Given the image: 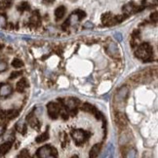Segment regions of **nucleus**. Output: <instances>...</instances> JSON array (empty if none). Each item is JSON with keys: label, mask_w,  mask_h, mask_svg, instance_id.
Wrapping results in <instances>:
<instances>
[{"label": "nucleus", "mask_w": 158, "mask_h": 158, "mask_svg": "<svg viewBox=\"0 0 158 158\" xmlns=\"http://www.w3.org/2000/svg\"><path fill=\"white\" fill-rule=\"evenodd\" d=\"M5 132V126L4 125H0V136Z\"/></svg>", "instance_id": "nucleus-30"}, {"label": "nucleus", "mask_w": 158, "mask_h": 158, "mask_svg": "<svg viewBox=\"0 0 158 158\" xmlns=\"http://www.w3.org/2000/svg\"><path fill=\"white\" fill-rule=\"evenodd\" d=\"M12 146V143L11 141H7V143L3 144L1 146H0V156L1 155H5L6 153L8 152Z\"/></svg>", "instance_id": "nucleus-17"}, {"label": "nucleus", "mask_w": 158, "mask_h": 158, "mask_svg": "<svg viewBox=\"0 0 158 158\" xmlns=\"http://www.w3.org/2000/svg\"><path fill=\"white\" fill-rule=\"evenodd\" d=\"M44 2H46V3H53L55 1V0H43Z\"/></svg>", "instance_id": "nucleus-32"}, {"label": "nucleus", "mask_w": 158, "mask_h": 158, "mask_svg": "<svg viewBox=\"0 0 158 158\" xmlns=\"http://www.w3.org/2000/svg\"><path fill=\"white\" fill-rule=\"evenodd\" d=\"M120 36H121V34L120 33H116V34H115V37H116V39H118V40H121V39H122V37H120Z\"/></svg>", "instance_id": "nucleus-31"}, {"label": "nucleus", "mask_w": 158, "mask_h": 158, "mask_svg": "<svg viewBox=\"0 0 158 158\" xmlns=\"http://www.w3.org/2000/svg\"><path fill=\"white\" fill-rule=\"evenodd\" d=\"M47 109H48V113H49V116L53 119H57L59 117V115H60V105L56 103H50L48 104L47 105Z\"/></svg>", "instance_id": "nucleus-7"}, {"label": "nucleus", "mask_w": 158, "mask_h": 158, "mask_svg": "<svg viewBox=\"0 0 158 158\" xmlns=\"http://www.w3.org/2000/svg\"><path fill=\"white\" fill-rule=\"evenodd\" d=\"M28 86V80L25 78H22L18 83H17V91L19 92H24L25 89Z\"/></svg>", "instance_id": "nucleus-16"}, {"label": "nucleus", "mask_w": 158, "mask_h": 158, "mask_svg": "<svg viewBox=\"0 0 158 158\" xmlns=\"http://www.w3.org/2000/svg\"><path fill=\"white\" fill-rule=\"evenodd\" d=\"M101 144H95V146H93V147L90 150V157L92 158H95V157H98L99 154H100L101 152Z\"/></svg>", "instance_id": "nucleus-14"}, {"label": "nucleus", "mask_w": 158, "mask_h": 158, "mask_svg": "<svg viewBox=\"0 0 158 158\" xmlns=\"http://www.w3.org/2000/svg\"><path fill=\"white\" fill-rule=\"evenodd\" d=\"M29 22H30V25L32 26H38L40 24V17H39L38 12H34V14L31 16L30 20H29Z\"/></svg>", "instance_id": "nucleus-15"}, {"label": "nucleus", "mask_w": 158, "mask_h": 158, "mask_svg": "<svg viewBox=\"0 0 158 158\" xmlns=\"http://www.w3.org/2000/svg\"><path fill=\"white\" fill-rule=\"evenodd\" d=\"M82 110L94 114L98 119H101V118H103V114H101V111H99L97 108L94 107V105H92L90 104H87V103L84 104L83 105H82Z\"/></svg>", "instance_id": "nucleus-8"}, {"label": "nucleus", "mask_w": 158, "mask_h": 158, "mask_svg": "<svg viewBox=\"0 0 158 158\" xmlns=\"http://www.w3.org/2000/svg\"><path fill=\"white\" fill-rule=\"evenodd\" d=\"M36 156L40 158H47V157H57L58 156V151L55 147L51 146H44L40 147L37 152H36Z\"/></svg>", "instance_id": "nucleus-3"}, {"label": "nucleus", "mask_w": 158, "mask_h": 158, "mask_svg": "<svg viewBox=\"0 0 158 158\" xmlns=\"http://www.w3.org/2000/svg\"><path fill=\"white\" fill-rule=\"evenodd\" d=\"M123 155L125 157H135L137 155V150L131 146H123Z\"/></svg>", "instance_id": "nucleus-12"}, {"label": "nucleus", "mask_w": 158, "mask_h": 158, "mask_svg": "<svg viewBox=\"0 0 158 158\" xmlns=\"http://www.w3.org/2000/svg\"><path fill=\"white\" fill-rule=\"evenodd\" d=\"M157 4V0H144L143 5L146 7H149V6H155Z\"/></svg>", "instance_id": "nucleus-24"}, {"label": "nucleus", "mask_w": 158, "mask_h": 158, "mask_svg": "<svg viewBox=\"0 0 158 158\" xmlns=\"http://www.w3.org/2000/svg\"><path fill=\"white\" fill-rule=\"evenodd\" d=\"M1 49H2V45L0 44V50H1Z\"/></svg>", "instance_id": "nucleus-33"}, {"label": "nucleus", "mask_w": 158, "mask_h": 158, "mask_svg": "<svg viewBox=\"0 0 158 158\" xmlns=\"http://www.w3.org/2000/svg\"><path fill=\"white\" fill-rule=\"evenodd\" d=\"M107 54L112 58H119L120 57L119 49H118L117 45L114 43H109L107 46Z\"/></svg>", "instance_id": "nucleus-10"}, {"label": "nucleus", "mask_w": 158, "mask_h": 158, "mask_svg": "<svg viewBox=\"0 0 158 158\" xmlns=\"http://www.w3.org/2000/svg\"><path fill=\"white\" fill-rule=\"evenodd\" d=\"M49 139V133H48V131H46L44 134H42L40 135L39 137L36 138V143H43V141H47Z\"/></svg>", "instance_id": "nucleus-20"}, {"label": "nucleus", "mask_w": 158, "mask_h": 158, "mask_svg": "<svg viewBox=\"0 0 158 158\" xmlns=\"http://www.w3.org/2000/svg\"><path fill=\"white\" fill-rule=\"evenodd\" d=\"M28 119L29 125H30L33 129L39 130V128H40V122H39L36 117H33V113H30V115L28 116Z\"/></svg>", "instance_id": "nucleus-13"}, {"label": "nucleus", "mask_w": 158, "mask_h": 158, "mask_svg": "<svg viewBox=\"0 0 158 158\" xmlns=\"http://www.w3.org/2000/svg\"><path fill=\"white\" fill-rule=\"evenodd\" d=\"M65 12H67V9H65V6H60V7H58L55 11L56 18H57L58 20L62 19L65 15Z\"/></svg>", "instance_id": "nucleus-18"}, {"label": "nucleus", "mask_w": 158, "mask_h": 158, "mask_svg": "<svg viewBox=\"0 0 158 158\" xmlns=\"http://www.w3.org/2000/svg\"><path fill=\"white\" fill-rule=\"evenodd\" d=\"M17 129L19 132H21L22 134H25L26 132V126L24 124V123H19L17 125Z\"/></svg>", "instance_id": "nucleus-25"}, {"label": "nucleus", "mask_w": 158, "mask_h": 158, "mask_svg": "<svg viewBox=\"0 0 158 158\" xmlns=\"http://www.w3.org/2000/svg\"><path fill=\"white\" fill-rule=\"evenodd\" d=\"M7 25V19H6V16L0 14V28H4Z\"/></svg>", "instance_id": "nucleus-23"}, {"label": "nucleus", "mask_w": 158, "mask_h": 158, "mask_svg": "<svg viewBox=\"0 0 158 158\" xmlns=\"http://www.w3.org/2000/svg\"><path fill=\"white\" fill-rule=\"evenodd\" d=\"M115 121H116V124L120 128H124L127 126V119L123 113H120V112L116 113V115H115Z\"/></svg>", "instance_id": "nucleus-11"}, {"label": "nucleus", "mask_w": 158, "mask_h": 158, "mask_svg": "<svg viewBox=\"0 0 158 158\" xmlns=\"http://www.w3.org/2000/svg\"><path fill=\"white\" fill-rule=\"evenodd\" d=\"M18 110L16 109H11L8 111H5V117H7L8 119H14L15 117L18 116Z\"/></svg>", "instance_id": "nucleus-19"}, {"label": "nucleus", "mask_w": 158, "mask_h": 158, "mask_svg": "<svg viewBox=\"0 0 158 158\" xmlns=\"http://www.w3.org/2000/svg\"><path fill=\"white\" fill-rule=\"evenodd\" d=\"M152 47L149 43H143L140 44L139 47L136 50V56L141 60L147 61L152 57Z\"/></svg>", "instance_id": "nucleus-1"}, {"label": "nucleus", "mask_w": 158, "mask_h": 158, "mask_svg": "<svg viewBox=\"0 0 158 158\" xmlns=\"http://www.w3.org/2000/svg\"><path fill=\"white\" fill-rule=\"evenodd\" d=\"M150 18L152 21L154 20V22H157V12H154V14H151Z\"/></svg>", "instance_id": "nucleus-29"}, {"label": "nucleus", "mask_w": 158, "mask_h": 158, "mask_svg": "<svg viewBox=\"0 0 158 158\" xmlns=\"http://www.w3.org/2000/svg\"><path fill=\"white\" fill-rule=\"evenodd\" d=\"M18 157H25V158H28L29 157V152H28V149H22L21 151V153L19 154Z\"/></svg>", "instance_id": "nucleus-27"}, {"label": "nucleus", "mask_w": 158, "mask_h": 158, "mask_svg": "<svg viewBox=\"0 0 158 158\" xmlns=\"http://www.w3.org/2000/svg\"><path fill=\"white\" fill-rule=\"evenodd\" d=\"M13 93V87L11 84H0V98H7Z\"/></svg>", "instance_id": "nucleus-9"}, {"label": "nucleus", "mask_w": 158, "mask_h": 158, "mask_svg": "<svg viewBox=\"0 0 158 158\" xmlns=\"http://www.w3.org/2000/svg\"><path fill=\"white\" fill-rule=\"evenodd\" d=\"M71 136L73 138V140L75 141V144H77V146H80V144H84L86 140L90 136V133L86 131H83V130H74L73 132L71 133Z\"/></svg>", "instance_id": "nucleus-4"}, {"label": "nucleus", "mask_w": 158, "mask_h": 158, "mask_svg": "<svg viewBox=\"0 0 158 158\" xmlns=\"http://www.w3.org/2000/svg\"><path fill=\"white\" fill-rule=\"evenodd\" d=\"M85 16H86L85 12L80 11V10H78V11H76V12H73L64 25H72V24H75V22H77L80 21V20L85 18Z\"/></svg>", "instance_id": "nucleus-6"}, {"label": "nucleus", "mask_w": 158, "mask_h": 158, "mask_svg": "<svg viewBox=\"0 0 158 158\" xmlns=\"http://www.w3.org/2000/svg\"><path fill=\"white\" fill-rule=\"evenodd\" d=\"M128 94H129V88L127 86H124L122 88L119 89V91L117 92L116 96H115V104L118 105V107H122L125 104V101L127 100Z\"/></svg>", "instance_id": "nucleus-5"}, {"label": "nucleus", "mask_w": 158, "mask_h": 158, "mask_svg": "<svg viewBox=\"0 0 158 158\" xmlns=\"http://www.w3.org/2000/svg\"><path fill=\"white\" fill-rule=\"evenodd\" d=\"M60 101L62 107H65L67 109L70 111L72 115H74L77 112L76 107L80 104V101L78 99H74V98H68V99H61Z\"/></svg>", "instance_id": "nucleus-2"}, {"label": "nucleus", "mask_w": 158, "mask_h": 158, "mask_svg": "<svg viewBox=\"0 0 158 158\" xmlns=\"http://www.w3.org/2000/svg\"><path fill=\"white\" fill-rule=\"evenodd\" d=\"M18 10L21 12H25V11H28L29 10V4L28 2H22L21 4L18 6Z\"/></svg>", "instance_id": "nucleus-22"}, {"label": "nucleus", "mask_w": 158, "mask_h": 158, "mask_svg": "<svg viewBox=\"0 0 158 158\" xmlns=\"http://www.w3.org/2000/svg\"><path fill=\"white\" fill-rule=\"evenodd\" d=\"M8 68V65L5 61H0V73L1 72H4L5 70H7Z\"/></svg>", "instance_id": "nucleus-26"}, {"label": "nucleus", "mask_w": 158, "mask_h": 158, "mask_svg": "<svg viewBox=\"0 0 158 158\" xmlns=\"http://www.w3.org/2000/svg\"><path fill=\"white\" fill-rule=\"evenodd\" d=\"M12 65L15 68H21L24 67V62H22V61L20 60V59H14L12 62Z\"/></svg>", "instance_id": "nucleus-21"}, {"label": "nucleus", "mask_w": 158, "mask_h": 158, "mask_svg": "<svg viewBox=\"0 0 158 158\" xmlns=\"http://www.w3.org/2000/svg\"><path fill=\"white\" fill-rule=\"evenodd\" d=\"M22 74V71H14L11 73V76H10V79H15L17 78L18 76H20V75Z\"/></svg>", "instance_id": "nucleus-28"}]
</instances>
